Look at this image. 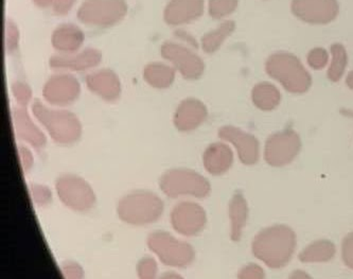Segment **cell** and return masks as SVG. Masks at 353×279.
Segmentation results:
<instances>
[{"label": "cell", "instance_id": "cell-1", "mask_svg": "<svg viewBox=\"0 0 353 279\" xmlns=\"http://www.w3.org/2000/svg\"><path fill=\"white\" fill-rule=\"evenodd\" d=\"M296 243V233L291 227L274 225L257 233L252 241V254L268 268H283L291 261Z\"/></svg>", "mask_w": 353, "mask_h": 279}, {"label": "cell", "instance_id": "cell-2", "mask_svg": "<svg viewBox=\"0 0 353 279\" xmlns=\"http://www.w3.org/2000/svg\"><path fill=\"white\" fill-rule=\"evenodd\" d=\"M268 76L278 81L287 92L301 95L312 85V78L299 57L290 52H276L265 62Z\"/></svg>", "mask_w": 353, "mask_h": 279}, {"label": "cell", "instance_id": "cell-3", "mask_svg": "<svg viewBox=\"0 0 353 279\" xmlns=\"http://www.w3.org/2000/svg\"><path fill=\"white\" fill-rule=\"evenodd\" d=\"M165 205L157 193L136 190L124 195L117 206V215L123 222L135 227L152 224L163 215Z\"/></svg>", "mask_w": 353, "mask_h": 279}, {"label": "cell", "instance_id": "cell-4", "mask_svg": "<svg viewBox=\"0 0 353 279\" xmlns=\"http://www.w3.org/2000/svg\"><path fill=\"white\" fill-rule=\"evenodd\" d=\"M32 114L57 144H74L82 135L80 120L68 110H52L37 100L32 104Z\"/></svg>", "mask_w": 353, "mask_h": 279}, {"label": "cell", "instance_id": "cell-5", "mask_svg": "<svg viewBox=\"0 0 353 279\" xmlns=\"http://www.w3.org/2000/svg\"><path fill=\"white\" fill-rule=\"evenodd\" d=\"M159 188L169 198L193 197L204 199L210 193L211 186L202 174L193 170L176 168L168 170L159 179Z\"/></svg>", "mask_w": 353, "mask_h": 279}, {"label": "cell", "instance_id": "cell-6", "mask_svg": "<svg viewBox=\"0 0 353 279\" xmlns=\"http://www.w3.org/2000/svg\"><path fill=\"white\" fill-rule=\"evenodd\" d=\"M148 247L161 262L174 268H186L195 258L192 245L179 240L168 231H159L150 233Z\"/></svg>", "mask_w": 353, "mask_h": 279}, {"label": "cell", "instance_id": "cell-7", "mask_svg": "<svg viewBox=\"0 0 353 279\" xmlns=\"http://www.w3.org/2000/svg\"><path fill=\"white\" fill-rule=\"evenodd\" d=\"M125 0H85L79 8V21L86 26L110 28L121 21L128 13Z\"/></svg>", "mask_w": 353, "mask_h": 279}, {"label": "cell", "instance_id": "cell-8", "mask_svg": "<svg viewBox=\"0 0 353 279\" xmlns=\"http://www.w3.org/2000/svg\"><path fill=\"white\" fill-rule=\"evenodd\" d=\"M55 190L60 201L72 211L86 213L96 204V193L92 186L76 174L59 176L55 182Z\"/></svg>", "mask_w": 353, "mask_h": 279}, {"label": "cell", "instance_id": "cell-9", "mask_svg": "<svg viewBox=\"0 0 353 279\" xmlns=\"http://www.w3.org/2000/svg\"><path fill=\"white\" fill-rule=\"evenodd\" d=\"M301 140L299 134L291 128L270 136L264 148V160L272 167L289 165L299 155Z\"/></svg>", "mask_w": 353, "mask_h": 279}, {"label": "cell", "instance_id": "cell-10", "mask_svg": "<svg viewBox=\"0 0 353 279\" xmlns=\"http://www.w3.org/2000/svg\"><path fill=\"white\" fill-rule=\"evenodd\" d=\"M161 57L169 61L174 68L187 80H197L203 76L205 63L202 57L187 47L165 41L161 48Z\"/></svg>", "mask_w": 353, "mask_h": 279}, {"label": "cell", "instance_id": "cell-11", "mask_svg": "<svg viewBox=\"0 0 353 279\" xmlns=\"http://www.w3.org/2000/svg\"><path fill=\"white\" fill-rule=\"evenodd\" d=\"M170 221L176 233L186 237L196 236L206 227V211L194 202H181L171 211Z\"/></svg>", "mask_w": 353, "mask_h": 279}, {"label": "cell", "instance_id": "cell-12", "mask_svg": "<svg viewBox=\"0 0 353 279\" xmlns=\"http://www.w3.org/2000/svg\"><path fill=\"white\" fill-rule=\"evenodd\" d=\"M292 13L311 25H327L336 19L340 12L337 0H292Z\"/></svg>", "mask_w": 353, "mask_h": 279}, {"label": "cell", "instance_id": "cell-13", "mask_svg": "<svg viewBox=\"0 0 353 279\" xmlns=\"http://www.w3.org/2000/svg\"><path fill=\"white\" fill-rule=\"evenodd\" d=\"M81 94V85L76 77L60 73L49 78L43 88V96L48 104L57 106L74 104Z\"/></svg>", "mask_w": 353, "mask_h": 279}, {"label": "cell", "instance_id": "cell-14", "mask_svg": "<svg viewBox=\"0 0 353 279\" xmlns=\"http://www.w3.org/2000/svg\"><path fill=\"white\" fill-rule=\"evenodd\" d=\"M219 137L236 146L239 158L244 165L252 166L258 163L260 146L255 136L236 126H225L219 130Z\"/></svg>", "mask_w": 353, "mask_h": 279}, {"label": "cell", "instance_id": "cell-15", "mask_svg": "<svg viewBox=\"0 0 353 279\" xmlns=\"http://www.w3.org/2000/svg\"><path fill=\"white\" fill-rule=\"evenodd\" d=\"M102 61L101 51L86 48L79 53L52 55L49 60L51 68L58 70L85 71L98 66Z\"/></svg>", "mask_w": 353, "mask_h": 279}, {"label": "cell", "instance_id": "cell-16", "mask_svg": "<svg viewBox=\"0 0 353 279\" xmlns=\"http://www.w3.org/2000/svg\"><path fill=\"white\" fill-rule=\"evenodd\" d=\"M208 110L202 101L195 98L181 101L173 117L175 128L181 132H191L204 124Z\"/></svg>", "mask_w": 353, "mask_h": 279}, {"label": "cell", "instance_id": "cell-17", "mask_svg": "<svg viewBox=\"0 0 353 279\" xmlns=\"http://www.w3.org/2000/svg\"><path fill=\"white\" fill-rule=\"evenodd\" d=\"M205 0H170L163 11V19L169 26L186 25L202 17Z\"/></svg>", "mask_w": 353, "mask_h": 279}, {"label": "cell", "instance_id": "cell-18", "mask_svg": "<svg viewBox=\"0 0 353 279\" xmlns=\"http://www.w3.org/2000/svg\"><path fill=\"white\" fill-rule=\"evenodd\" d=\"M85 83L90 92L108 102H114L121 95L119 77L112 69H101L90 73L86 76Z\"/></svg>", "mask_w": 353, "mask_h": 279}, {"label": "cell", "instance_id": "cell-19", "mask_svg": "<svg viewBox=\"0 0 353 279\" xmlns=\"http://www.w3.org/2000/svg\"><path fill=\"white\" fill-rule=\"evenodd\" d=\"M13 122L17 137L30 144L35 149H43L46 146V136L32 122L27 108L21 106H15L13 108Z\"/></svg>", "mask_w": 353, "mask_h": 279}, {"label": "cell", "instance_id": "cell-20", "mask_svg": "<svg viewBox=\"0 0 353 279\" xmlns=\"http://www.w3.org/2000/svg\"><path fill=\"white\" fill-rule=\"evenodd\" d=\"M205 169L212 175H222L232 168L234 153L230 146L223 142H214L208 146L203 154Z\"/></svg>", "mask_w": 353, "mask_h": 279}, {"label": "cell", "instance_id": "cell-21", "mask_svg": "<svg viewBox=\"0 0 353 279\" xmlns=\"http://www.w3.org/2000/svg\"><path fill=\"white\" fill-rule=\"evenodd\" d=\"M85 35L80 28L72 23L59 26L53 31L51 44L61 53H74L82 46Z\"/></svg>", "mask_w": 353, "mask_h": 279}, {"label": "cell", "instance_id": "cell-22", "mask_svg": "<svg viewBox=\"0 0 353 279\" xmlns=\"http://www.w3.org/2000/svg\"><path fill=\"white\" fill-rule=\"evenodd\" d=\"M228 213L230 219V239L238 242L243 235L248 217V202L241 193H234L230 200Z\"/></svg>", "mask_w": 353, "mask_h": 279}, {"label": "cell", "instance_id": "cell-23", "mask_svg": "<svg viewBox=\"0 0 353 279\" xmlns=\"http://www.w3.org/2000/svg\"><path fill=\"white\" fill-rule=\"evenodd\" d=\"M174 67L163 64V63H150L143 70V79L148 84L157 90L168 88L173 84L175 80Z\"/></svg>", "mask_w": 353, "mask_h": 279}, {"label": "cell", "instance_id": "cell-24", "mask_svg": "<svg viewBox=\"0 0 353 279\" xmlns=\"http://www.w3.org/2000/svg\"><path fill=\"white\" fill-rule=\"evenodd\" d=\"M252 104L263 112H271L279 106L281 94L275 85L270 82L258 83L252 92Z\"/></svg>", "mask_w": 353, "mask_h": 279}, {"label": "cell", "instance_id": "cell-25", "mask_svg": "<svg viewBox=\"0 0 353 279\" xmlns=\"http://www.w3.org/2000/svg\"><path fill=\"white\" fill-rule=\"evenodd\" d=\"M236 30V23L232 21H226L221 23L216 29L206 33L202 37V49L208 55L216 52L232 33Z\"/></svg>", "mask_w": 353, "mask_h": 279}, {"label": "cell", "instance_id": "cell-26", "mask_svg": "<svg viewBox=\"0 0 353 279\" xmlns=\"http://www.w3.org/2000/svg\"><path fill=\"white\" fill-rule=\"evenodd\" d=\"M336 249L329 240H319L307 245L299 258L301 262H327L335 256Z\"/></svg>", "mask_w": 353, "mask_h": 279}, {"label": "cell", "instance_id": "cell-27", "mask_svg": "<svg viewBox=\"0 0 353 279\" xmlns=\"http://www.w3.org/2000/svg\"><path fill=\"white\" fill-rule=\"evenodd\" d=\"M331 55H332V61H331L330 67L328 69V79L332 82H339L344 76L346 70L347 64H348V55H347L346 49L342 44H333L331 46Z\"/></svg>", "mask_w": 353, "mask_h": 279}, {"label": "cell", "instance_id": "cell-28", "mask_svg": "<svg viewBox=\"0 0 353 279\" xmlns=\"http://www.w3.org/2000/svg\"><path fill=\"white\" fill-rule=\"evenodd\" d=\"M239 0H209V15L214 19L230 17L238 8Z\"/></svg>", "mask_w": 353, "mask_h": 279}, {"label": "cell", "instance_id": "cell-29", "mask_svg": "<svg viewBox=\"0 0 353 279\" xmlns=\"http://www.w3.org/2000/svg\"><path fill=\"white\" fill-rule=\"evenodd\" d=\"M12 93H13L14 98L17 100L19 106L26 108L28 104H30L31 99H32V90L23 81L13 82Z\"/></svg>", "mask_w": 353, "mask_h": 279}, {"label": "cell", "instance_id": "cell-30", "mask_svg": "<svg viewBox=\"0 0 353 279\" xmlns=\"http://www.w3.org/2000/svg\"><path fill=\"white\" fill-rule=\"evenodd\" d=\"M31 197L39 206H47L52 201V193L47 186L41 184H31Z\"/></svg>", "mask_w": 353, "mask_h": 279}, {"label": "cell", "instance_id": "cell-31", "mask_svg": "<svg viewBox=\"0 0 353 279\" xmlns=\"http://www.w3.org/2000/svg\"><path fill=\"white\" fill-rule=\"evenodd\" d=\"M157 271H159V266L153 257H143L138 262L137 274L140 278H154L157 276Z\"/></svg>", "mask_w": 353, "mask_h": 279}, {"label": "cell", "instance_id": "cell-32", "mask_svg": "<svg viewBox=\"0 0 353 279\" xmlns=\"http://www.w3.org/2000/svg\"><path fill=\"white\" fill-rule=\"evenodd\" d=\"M307 64L315 70H321L328 64L329 55L326 49L314 48L310 51L307 57Z\"/></svg>", "mask_w": 353, "mask_h": 279}, {"label": "cell", "instance_id": "cell-33", "mask_svg": "<svg viewBox=\"0 0 353 279\" xmlns=\"http://www.w3.org/2000/svg\"><path fill=\"white\" fill-rule=\"evenodd\" d=\"M19 33L15 23L7 21L6 28V50L8 53H13L19 47Z\"/></svg>", "mask_w": 353, "mask_h": 279}, {"label": "cell", "instance_id": "cell-34", "mask_svg": "<svg viewBox=\"0 0 353 279\" xmlns=\"http://www.w3.org/2000/svg\"><path fill=\"white\" fill-rule=\"evenodd\" d=\"M60 270L65 278L78 279L84 276L82 267L74 261H65L61 264Z\"/></svg>", "mask_w": 353, "mask_h": 279}, {"label": "cell", "instance_id": "cell-35", "mask_svg": "<svg viewBox=\"0 0 353 279\" xmlns=\"http://www.w3.org/2000/svg\"><path fill=\"white\" fill-rule=\"evenodd\" d=\"M342 258L345 264L353 270V233L347 235L343 241Z\"/></svg>", "mask_w": 353, "mask_h": 279}, {"label": "cell", "instance_id": "cell-36", "mask_svg": "<svg viewBox=\"0 0 353 279\" xmlns=\"http://www.w3.org/2000/svg\"><path fill=\"white\" fill-rule=\"evenodd\" d=\"M17 152H19V160H21V165L23 172L30 171L33 163H34V160H33V155L30 150L28 149L27 146L21 144L17 148Z\"/></svg>", "mask_w": 353, "mask_h": 279}, {"label": "cell", "instance_id": "cell-37", "mask_svg": "<svg viewBox=\"0 0 353 279\" xmlns=\"http://www.w3.org/2000/svg\"><path fill=\"white\" fill-rule=\"evenodd\" d=\"M239 278H264V271L255 263L244 267L238 275Z\"/></svg>", "mask_w": 353, "mask_h": 279}, {"label": "cell", "instance_id": "cell-38", "mask_svg": "<svg viewBox=\"0 0 353 279\" xmlns=\"http://www.w3.org/2000/svg\"><path fill=\"white\" fill-rule=\"evenodd\" d=\"M76 0H57L53 6V12L57 15H66L74 7Z\"/></svg>", "mask_w": 353, "mask_h": 279}, {"label": "cell", "instance_id": "cell-39", "mask_svg": "<svg viewBox=\"0 0 353 279\" xmlns=\"http://www.w3.org/2000/svg\"><path fill=\"white\" fill-rule=\"evenodd\" d=\"M175 35H176V37H179V39H181V41H186V43H188L189 45L194 47V48H197V47H199L197 41H195L194 37H193L192 35H189V33H187L186 31L177 30L176 32H175Z\"/></svg>", "mask_w": 353, "mask_h": 279}, {"label": "cell", "instance_id": "cell-40", "mask_svg": "<svg viewBox=\"0 0 353 279\" xmlns=\"http://www.w3.org/2000/svg\"><path fill=\"white\" fill-rule=\"evenodd\" d=\"M55 1L57 0H33V3L41 9H46V8L51 7V6H54Z\"/></svg>", "mask_w": 353, "mask_h": 279}, {"label": "cell", "instance_id": "cell-41", "mask_svg": "<svg viewBox=\"0 0 353 279\" xmlns=\"http://www.w3.org/2000/svg\"><path fill=\"white\" fill-rule=\"evenodd\" d=\"M346 84L350 90H353V70L348 73V76L346 78Z\"/></svg>", "mask_w": 353, "mask_h": 279}]
</instances>
